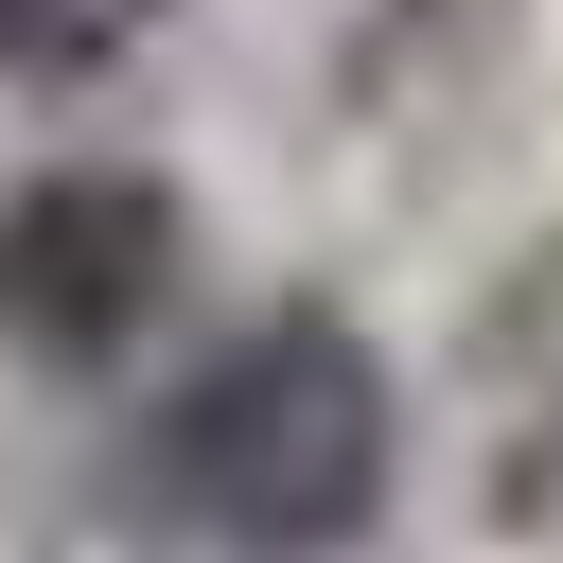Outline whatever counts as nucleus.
<instances>
[{"mask_svg":"<svg viewBox=\"0 0 563 563\" xmlns=\"http://www.w3.org/2000/svg\"><path fill=\"white\" fill-rule=\"evenodd\" d=\"M53 18H70V0H0V53H35V35H53Z\"/></svg>","mask_w":563,"mask_h":563,"instance_id":"3","label":"nucleus"},{"mask_svg":"<svg viewBox=\"0 0 563 563\" xmlns=\"http://www.w3.org/2000/svg\"><path fill=\"white\" fill-rule=\"evenodd\" d=\"M158 299H176V194H158V176L70 158V176H18V194H0V334H18V352L106 369Z\"/></svg>","mask_w":563,"mask_h":563,"instance_id":"2","label":"nucleus"},{"mask_svg":"<svg viewBox=\"0 0 563 563\" xmlns=\"http://www.w3.org/2000/svg\"><path fill=\"white\" fill-rule=\"evenodd\" d=\"M387 457H405V405H387V352L352 317H246L229 352L176 369L158 405V493L176 528L246 545V563H317L387 510Z\"/></svg>","mask_w":563,"mask_h":563,"instance_id":"1","label":"nucleus"}]
</instances>
